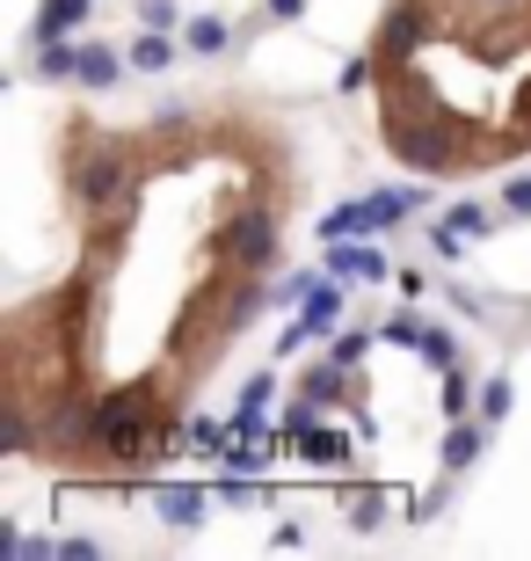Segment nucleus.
Here are the masks:
<instances>
[{
  "label": "nucleus",
  "instance_id": "obj_3",
  "mask_svg": "<svg viewBox=\"0 0 531 561\" xmlns=\"http://www.w3.org/2000/svg\"><path fill=\"white\" fill-rule=\"evenodd\" d=\"M386 146L408 168H429V175H445V168H451V131L415 125V117H386Z\"/></svg>",
  "mask_w": 531,
  "mask_h": 561
},
{
  "label": "nucleus",
  "instance_id": "obj_19",
  "mask_svg": "<svg viewBox=\"0 0 531 561\" xmlns=\"http://www.w3.org/2000/svg\"><path fill=\"white\" fill-rule=\"evenodd\" d=\"M189 51H226V22L219 15H197V22H189Z\"/></svg>",
  "mask_w": 531,
  "mask_h": 561
},
{
  "label": "nucleus",
  "instance_id": "obj_21",
  "mask_svg": "<svg viewBox=\"0 0 531 561\" xmlns=\"http://www.w3.org/2000/svg\"><path fill=\"white\" fill-rule=\"evenodd\" d=\"M466 401H473V379L459 373V365H451V373H445V416L459 423V416H466Z\"/></svg>",
  "mask_w": 531,
  "mask_h": 561
},
{
  "label": "nucleus",
  "instance_id": "obj_23",
  "mask_svg": "<svg viewBox=\"0 0 531 561\" xmlns=\"http://www.w3.org/2000/svg\"><path fill=\"white\" fill-rule=\"evenodd\" d=\"M510 416V379H488L481 387V423H503Z\"/></svg>",
  "mask_w": 531,
  "mask_h": 561
},
{
  "label": "nucleus",
  "instance_id": "obj_32",
  "mask_svg": "<svg viewBox=\"0 0 531 561\" xmlns=\"http://www.w3.org/2000/svg\"><path fill=\"white\" fill-rule=\"evenodd\" d=\"M371 66H379V59H349V66H343V81H335V88H343V95H349V88H365V81H371Z\"/></svg>",
  "mask_w": 531,
  "mask_h": 561
},
{
  "label": "nucleus",
  "instance_id": "obj_12",
  "mask_svg": "<svg viewBox=\"0 0 531 561\" xmlns=\"http://www.w3.org/2000/svg\"><path fill=\"white\" fill-rule=\"evenodd\" d=\"M313 321V329H335V313H343V285H335V271L327 277H313V291H307V307H299Z\"/></svg>",
  "mask_w": 531,
  "mask_h": 561
},
{
  "label": "nucleus",
  "instance_id": "obj_11",
  "mask_svg": "<svg viewBox=\"0 0 531 561\" xmlns=\"http://www.w3.org/2000/svg\"><path fill=\"white\" fill-rule=\"evenodd\" d=\"M88 416H95V401H59L51 409V445H88Z\"/></svg>",
  "mask_w": 531,
  "mask_h": 561
},
{
  "label": "nucleus",
  "instance_id": "obj_16",
  "mask_svg": "<svg viewBox=\"0 0 531 561\" xmlns=\"http://www.w3.org/2000/svg\"><path fill=\"white\" fill-rule=\"evenodd\" d=\"M423 335H429V321H415V313L401 307L386 329H379V343H393V351H423Z\"/></svg>",
  "mask_w": 531,
  "mask_h": 561
},
{
  "label": "nucleus",
  "instance_id": "obj_13",
  "mask_svg": "<svg viewBox=\"0 0 531 561\" xmlns=\"http://www.w3.org/2000/svg\"><path fill=\"white\" fill-rule=\"evenodd\" d=\"M81 15H88V0H44V8H37V44L66 37V30H73Z\"/></svg>",
  "mask_w": 531,
  "mask_h": 561
},
{
  "label": "nucleus",
  "instance_id": "obj_6",
  "mask_svg": "<svg viewBox=\"0 0 531 561\" xmlns=\"http://www.w3.org/2000/svg\"><path fill=\"white\" fill-rule=\"evenodd\" d=\"M327 271L357 277V285H379V277H386V255L379 249H349V241H327Z\"/></svg>",
  "mask_w": 531,
  "mask_h": 561
},
{
  "label": "nucleus",
  "instance_id": "obj_10",
  "mask_svg": "<svg viewBox=\"0 0 531 561\" xmlns=\"http://www.w3.org/2000/svg\"><path fill=\"white\" fill-rule=\"evenodd\" d=\"M81 51H88V44L51 37V44L37 51V73H44V81H81Z\"/></svg>",
  "mask_w": 531,
  "mask_h": 561
},
{
  "label": "nucleus",
  "instance_id": "obj_18",
  "mask_svg": "<svg viewBox=\"0 0 531 561\" xmlns=\"http://www.w3.org/2000/svg\"><path fill=\"white\" fill-rule=\"evenodd\" d=\"M349 525H357V533H379V525H386V496H379V489H365V496L349 503Z\"/></svg>",
  "mask_w": 531,
  "mask_h": 561
},
{
  "label": "nucleus",
  "instance_id": "obj_25",
  "mask_svg": "<svg viewBox=\"0 0 531 561\" xmlns=\"http://www.w3.org/2000/svg\"><path fill=\"white\" fill-rule=\"evenodd\" d=\"M423 357L437 365V373H451V365H459V343H451L445 329H429V335H423Z\"/></svg>",
  "mask_w": 531,
  "mask_h": 561
},
{
  "label": "nucleus",
  "instance_id": "obj_26",
  "mask_svg": "<svg viewBox=\"0 0 531 561\" xmlns=\"http://www.w3.org/2000/svg\"><path fill=\"white\" fill-rule=\"evenodd\" d=\"M139 22L146 30H175V0H139Z\"/></svg>",
  "mask_w": 531,
  "mask_h": 561
},
{
  "label": "nucleus",
  "instance_id": "obj_8",
  "mask_svg": "<svg viewBox=\"0 0 531 561\" xmlns=\"http://www.w3.org/2000/svg\"><path fill=\"white\" fill-rule=\"evenodd\" d=\"M481 445H488V431H481V423H466V416H459V423H451V431H445V467H451V474H466L473 459H481Z\"/></svg>",
  "mask_w": 531,
  "mask_h": 561
},
{
  "label": "nucleus",
  "instance_id": "obj_4",
  "mask_svg": "<svg viewBox=\"0 0 531 561\" xmlns=\"http://www.w3.org/2000/svg\"><path fill=\"white\" fill-rule=\"evenodd\" d=\"M219 249L233 255V271H263V263H277V219H269V211H241V219L219 233Z\"/></svg>",
  "mask_w": 531,
  "mask_h": 561
},
{
  "label": "nucleus",
  "instance_id": "obj_27",
  "mask_svg": "<svg viewBox=\"0 0 531 561\" xmlns=\"http://www.w3.org/2000/svg\"><path fill=\"white\" fill-rule=\"evenodd\" d=\"M313 335H321V329H313L307 313H299V321H291V329L277 335V357H291V351H299V343H313Z\"/></svg>",
  "mask_w": 531,
  "mask_h": 561
},
{
  "label": "nucleus",
  "instance_id": "obj_14",
  "mask_svg": "<svg viewBox=\"0 0 531 561\" xmlns=\"http://www.w3.org/2000/svg\"><path fill=\"white\" fill-rule=\"evenodd\" d=\"M168 59H175V44H168V30H146V37L131 44V66H139V73H168Z\"/></svg>",
  "mask_w": 531,
  "mask_h": 561
},
{
  "label": "nucleus",
  "instance_id": "obj_28",
  "mask_svg": "<svg viewBox=\"0 0 531 561\" xmlns=\"http://www.w3.org/2000/svg\"><path fill=\"white\" fill-rule=\"evenodd\" d=\"M321 409H327V401H299V409H291V416H285V437H299V431H313V416H321Z\"/></svg>",
  "mask_w": 531,
  "mask_h": 561
},
{
  "label": "nucleus",
  "instance_id": "obj_9",
  "mask_svg": "<svg viewBox=\"0 0 531 561\" xmlns=\"http://www.w3.org/2000/svg\"><path fill=\"white\" fill-rule=\"evenodd\" d=\"M291 445H299V459H313V467H343V459H349V437L321 431V423H313V431H299Z\"/></svg>",
  "mask_w": 531,
  "mask_h": 561
},
{
  "label": "nucleus",
  "instance_id": "obj_1",
  "mask_svg": "<svg viewBox=\"0 0 531 561\" xmlns=\"http://www.w3.org/2000/svg\"><path fill=\"white\" fill-rule=\"evenodd\" d=\"M88 445L109 459H146L153 453V437H146V394H103L95 401V416H88Z\"/></svg>",
  "mask_w": 531,
  "mask_h": 561
},
{
  "label": "nucleus",
  "instance_id": "obj_34",
  "mask_svg": "<svg viewBox=\"0 0 531 561\" xmlns=\"http://www.w3.org/2000/svg\"><path fill=\"white\" fill-rule=\"evenodd\" d=\"M488 8H517V0H488Z\"/></svg>",
  "mask_w": 531,
  "mask_h": 561
},
{
  "label": "nucleus",
  "instance_id": "obj_22",
  "mask_svg": "<svg viewBox=\"0 0 531 561\" xmlns=\"http://www.w3.org/2000/svg\"><path fill=\"white\" fill-rule=\"evenodd\" d=\"M226 437H233V431H226V423H211V416H197V423H189V445H197V453H211V459L226 453Z\"/></svg>",
  "mask_w": 531,
  "mask_h": 561
},
{
  "label": "nucleus",
  "instance_id": "obj_7",
  "mask_svg": "<svg viewBox=\"0 0 531 561\" xmlns=\"http://www.w3.org/2000/svg\"><path fill=\"white\" fill-rule=\"evenodd\" d=\"M153 511H161L168 525H197V518H205V489H189V481H168L161 496H153Z\"/></svg>",
  "mask_w": 531,
  "mask_h": 561
},
{
  "label": "nucleus",
  "instance_id": "obj_15",
  "mask_svg": "<svg viewBox=\"0 0 531 561\" xmlns=\"http://www.w3.org/2000/svg\"><path fill=\"white\" fill-rule=\"evenodd\" d=\"M117 73H124V66H117L109 44H88V51H81V81L88 88H117Z\"/></svg>",
  "mask_w": 531,
  "mask_h": 561
},
{
  "label": "nucleus",
  "instance_id": "obj_33",
  "mask_svg": "<svg viewBox=\"0 0 531 561\" xmlns=\"http://www.w3.org/2000/svg\"><path fill=\"white\" fill-rule=\"evenodd\" d=\"M269 15H277V22H291V15H307V0H269Z\"/></svg>",
  "mask_w": 531,
  "mask_h": 561
},
{
  "label": "nucleus",
  "instance_id": "obj_5",
  "mask_svg": "<svg viewBox=\"0 0 531 561\" xmlns=\"http://www.w3.org/2000/svg\"><path fill=\"white\" fill-rule=\"evenodd\" d=\"M415 37H423V8H415V0H401V8L386 15V30H379V59L401 66L415 51Z\"/></svg>",
  "mask_w": 531,
  "mask_h": 561
},
{
  "label": "nucleus",
  "instance_id": "obj_30",
  "mask_svg": "<svg viewBox=\"0 0 531 561\" xmlns=\"http://www.w3.org/2000/svg\"><path fill=\"white\" fill-rule=\"evenodd\" d=\"M429 241H437V255H466V241H473V233H459V227H451V219H445V227L429 233Z\"/></svg>",
  "mask_w": 531,
  "mask_h": 561
},
{
  "label": "nucleus",
  "instance_id": "obj_17",
  "mask_svg": "<svg viewBox=\"0 0 531 561\" xmlns=\"http://www.w3.org/2000/svg\"><path fill=\"white\" fill-rule=\"evenodd\" d=\"M327 357L357 373V365H365V357H371V335H365V329H343V335H335V343H327Z\"/></svg>",
  "mask_w": 531,
  "mask_h": 561
},
{
  "label": "nucleus",
  "instance_id": "obj_31",
  "mask_svg": "<svg viewBox=\"0 0 531 561\" xmlns=\"http://www.w3.org/2000/svg\"><path fill=\"white\" fill-rule=\"evenodd\" d=\"M445 219H451V227H466V233H488V219H481V205H451Z\"/></svg>",
  "mask_w": 531,
  "mask_h": 561
},
{
  "label": "nucleus",
  "instance_id": "obj_20",
  "mask_svg": "<svg viewBox=\"0 0 531 561\" xmlns=\"http://www.w3.org/2000/svg\"><path fill=\"white\" fill-rule=\"evenodd\" d=\"M343 379H349V365H335V357H327L321 373L307 379V394H313V401H335V394H343Z\"/></svg>",
  "mask_w": 531,
  "mask_h": 561
},
{
  "label": "nucleus",
  "instance_id": "obj_2",
  "mask_svg": "<svg viewBox=\"0 0 531 561\" xmlns=\"http://www.w3.org/2000/svg\"><path fill=\"white\" fill-rule=\"evenodd\" d=\"M66 190H73V205L109 211V205L124 197V153H117V146H88V153H73V168H66Z\"/></svg>",
  "mask_w": 531,
  "mask_h": 561
},
{
  "label": "nucleus",
  "instance_id": "obj_24",
  "mask_svg": "<svg viewBox=\"0 0 531 561\" xmlns=\"http://www.w3.org/2000/svg\"><path fill=\"white\" fill-rule=\"evenodd\" d=\"M0 445H8V453H30V416H22L15 401H8V416H0Z\"/></svg>",
  "mask_w": 531,
  "mask_h": 561
},
{
  "label": "nucleus",
  "instance_id": "obj_29",
  "mask_svg": "<svg viewBox=\"0 0 531 561\" xmlns=\"http://www.w3.org/2000/svg\"><path fill=\"white\" fill-rule=\"evenodd\" d=\"M503 205H510L517 219H531V175H510V190H503Z\"/></svg>",
  "mask_w": 531,
  "mask_h": 561
}]
</instances>
